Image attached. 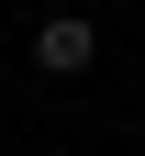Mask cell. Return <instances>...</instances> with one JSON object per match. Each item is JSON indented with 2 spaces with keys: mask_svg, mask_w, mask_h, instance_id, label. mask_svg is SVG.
<instances>
[{
  "mask_svg": "<svg viewBox=\"0 0 145 156\" xmlns=\"http://www.w3.org/2000/svg\"><path fill=\"white\" fill-rule=\"evenodd\" d=\"M45 156H78V145H45Z\"/></svg>",
  "mask_w": 145,
  "mask_h": 156,
  "instance_id": "obj_2",
  "label": "cell"
},
{
  "mask_svg": "<svg viewBox=\"0 0 145 156\" xmlns=\"http://www.w3.org/2000/svg\"><path fill=\"white\" fill-rule=\"evenodd\" d=\"M100 67V23L89 11H45L34 23V78H89Z\"/></svg>",
  "mask_w": 145,
  "mask_h": 156,
  "instance_id": "obj_1",
  "label": "cell"
}]
</instances>
